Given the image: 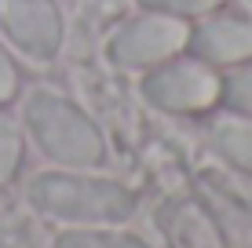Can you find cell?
I'll list each match as a JSON object with an SVG mask.
<instances>
[{
    "label": "cell",
    "instance_id": "obj_1",
    "mask_svg": "<svg viewBox=\"0 0 252 248\" xmlns=\"http://www.w3.org/2000/svg\"><path fill=\"white\" fill-rule=\"evenodd\" d=\"M30 204L59 223L117 226L135 216V193L114 179L81 175V168L40 172L30 183Z\"/></svg>",
    "mask_w": 252,
    "mask_h": 248
},
{
    "label": "cell",
    "instance_id": "obj_2",
    "mask_svg": "<svg viewBox=\"0 0 252 248\" xmlns=\"http://www.w3.org/2000/svg\"><path fill=\"white\" fill-rule=\"evenodd\" d=\"M26 128L44 150L63 168H99L106 161V139H102L99 124L84 113L77 102H69L59 91L37 88L26 99Z\"/></svg>",
    "mask_w": 252,
    "mask_h": 248
},
{
    "label": "cell",
    "instance_id": "obj_3",
    "mask_svg": "<svg viewBox=\"0 0 252 248\" xmlns=\"http://www.w3.org/2000/svg\"><path fill=\"white\" fill-rule=\"evenodd\" d=\"M190 40V22L168 11H146L128 19L121 29L110 37L106 58L121 70H154V66L176 58L187 51Z\"/></svg>",
    "mask_w": 252,
    "mask_h": 248
},
{
    "label": "cell",
    "instance_id": "obj_4",
    "mask_svg": "<svg viewBox=\"0 0 252 248\" xmlns=\"http://www.w3.org/2000/svg\"><path fill=\"white\" fill-rule=\"evenodd\" d=\"M143 99L164 113H205L223 99V77L201 58H168L143 77Z\"/></svg>",
    "mask_w": 252,
    "mask_h": 248
},
{
    "label": "cell",
    "instance_id": "obj_5",
    "mask_svg": "<svg viewBox=\"0 0 252 248\" xmlns=\"http://www.w3.org/2000/svg\"><path fill=\"white\" fill-rule=\"evenodd\" d=\"M0 26L33 62H51L63 48V15L55 0H0Z\"/></svg>",
    "mask_w": 252,
    "mask_h": 248
},
{
    "label": "cell",
    "instance_id": "obj_6",
    "mask_svg": "<svg viewBox=\"0 0 252 248\" xmlns=\"http://www.w3.org/2000/svg\"><path fill=\"white\" fill-rule=\"evenodd\" d=\"M187 51L208 66H241L252 58V19L241 15H205L190 26Z\"/></svg>",
    "mask_w": 252,
    "mask_h": 248
},
{
    "label": "cell",
    "instance_id": "obj_7",
    "mask_svg": "<svg viewBox=\"0 0 252 248\" xmlns=\"http://www.w3.org/2000/svg\"><path fill=\"white\" fill-rule=\"evenodd\" d=\"M208 139H212L220 157H227L234 168L252 175V117H241V113L220 117L208 128Z\"/></svg>",
    "mask_w": 252,
    "mask_h": 248
},
{
    "label": "cell",
    "instance_id": "obj_8",
    "mask_svg": "<svg viewBox=\"0 0 252 248\" xmlns=\"http://www.w3.org/2000/svg\"><path fill=\"white\" fill-rule=\"evenodd\" d=\"M51 248H150V245L139 241V237L117 234L110 226H73L66 234H59Z\"/></svg>",
    "mask_w": 252,
    "mask_h": 248
},
{
    "label": "cell",
    "instance_id": "obj_9",
    "mask_svg": "<svg viewBox=\"0 0 252 248\" xmlns=\"http://www.w3.org/2000/svg\"><path fill=\"white\" fill-rule=\"evenodd\" d=\"M220 102H227V110H234L241 117H252V66H241V70H234L223 81Z\"/></svg>",
    "mask_w": 252,
    "mask_h": 248
},
{
    "label": "cell",
    "instance_id": "obj_10",
    "mask_svg": "<svg viewBox=\"0 0 252 248\" xmlns=\"http://www.w3.org/2000/svg\"><path fill=\"white\" fill-rule=\"evenodd\" d=\"M19 161H22V132L15 121L0 117V186L19 172Z\"/></svg>",
    "mask_w": 252,
    "mask_h": 248
},
{
    "label": "cell",
    "instance_id": "obj_11",
    "mask_svg": "<svg viewBox=\"0 0 252 248\" xmlns=\"http://www.w3.org/2000/svg\"><path fill=\"white\" fill-rule=\"evenodd\" d=\"M139 7L146 11H168V15H179V19H205L212 15L216 7H223V0H139Z\"/></svg>",
    "mask_w": 252,
    "mask_h": 248
},
{
    "label": "cell",
    "instance_id": "obj_12",
    "mask_svg": "<svg viewBox=\"0 0 252 248\" xmlns=\"http://www.w3.org/2000/svg\"><path fill=\"white\" fill-rule=\"evenodd\" d=\"M15 91H19V70H15L11 55L0 48V106L15 99Z\"/></svg>",
    "mask_w": 252,
    "mask_h": 248
}]
</instances>
